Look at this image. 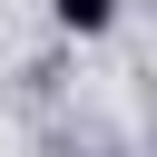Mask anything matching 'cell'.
<instances>
[{"label": "cell", "mask_w": 157, "mask_h": 157, "mask_svg": "<svg viewBox=\"0 0 157 157\" xmlns=\"http://www.w3.org/2000/svg\"><path fill=\"white\" fill-rule=\"evenodd\" d=\"M49 20H59V29H78V39H98V29L118 20V0H49Z\"/></svg>", "instance_id": "obj_1"}]
</instances>
